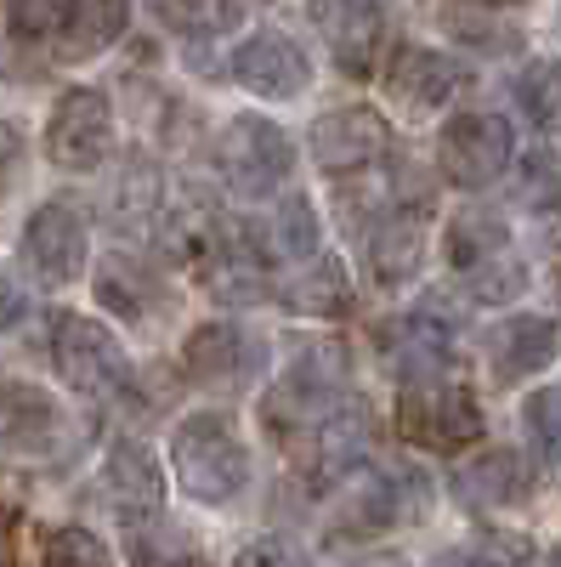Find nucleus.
Segmentation results:
<instances>
[{
	"label": "nucleus",
	"mask_w": 561,
	"mask_h": 567,
	"mask_svg": "<svg viewBox=\"0 0 561 567\" xmlns=\"http://www.w3.org/2000/svg\"><path fill=\"white\" fill-rule=\"evenodd\" d=\"M170 471L187 499L227 505L250 483V449L232 437V425L221 414H187L170 432Z\"/></svg>",
	"instance_id": "1"
},
{
	"label": "nucleus",
	"mask_w": 561,
	"mask_h": 567,
	"mask_svg": "<svg viewBox=\"0 0 561 567\" xmlns=\"http://www.w3.org/2000/svg\"><path fill=\"white\" fill-rule=\"evenodd\" d=\"M216 165H221L232 194L267 199V194H278V187L295 176V148H290V136L278 125H267L256 114H239L216 142Z\"/></svg>",
	"instance_id": "2"
},
{
	"label": "nucleus",
	"mask_w": 561,
	"mask_h": 567,
	"mask_svg": "<svg viewBox=\"0 0 561 567\" xmlns=\"http://www.w3.org/2000/svg\"><path fill=\"white\" fill-rule=\"evenodd\" d=\"M52 358H58V374L74 392H85V398H114L131 381V363H125L120 341L108 336L97 318H85V312H63L58 318Z\"/></svg>",
	"instance_id": "3"
},
{
	"label": "nucleus",
	"mask_w": 561,
	"mask_h": 567,
	"mask_svg": "<svg viewBox=\"0 0 561 567\" xmlns=\"http://www.w3.org/2000/svg\"><path fill=\"white\" fill-rule=\"evenodd\" d=\"M397 432L414 443V449H432V454H459L482 437V409L471 392L459 386H408L403 403H397Z\"/></svg>",
	"instance_id": "4"
},
{
	"label": "nucleus",
	"mask_w": 561,
	"mask_h": 567,
	"mask_svg": "<svg viewBox=\"0 0 561 567\" xmlns=\"http://www.w3.org/2000/svg\"><path fill=\"white\" fill-rule=\"evenodd\" d=\"M510 154H517V131H510L499 114H459L443 125V142H437V159H443V176L454 187H488L505 176Z\"/></svg>",
	"instance_id": "5"
},
{
	"label": "nucleus",
	"mask_w": 561,
	"mask_h": 567,
	"mask_svg": "<svg viewBox=\"0 0 561 567\" xmlns=\"http://www.w3.org/2000/svg\"><path fill=\"white\" fill-rule=\"evenodd\" d=\"M108 142H114V109L103 91H91V85L63 91V103L45 120V154H52V165L97 171L108 159Z\"/></svg>",
	"instance_id": "6"
},
{
	"label": "nucleus",
	"mask_w": 561,
	"mask_h": 567,
	"mask_svg": "<svg viewBox=\"0 0 561 567\" xmlns=\"http://www.w3.org/2000/svg\"><path fill=\"white\" fill-rule=\"evenodd\" d=\"M386 148H392V131L374 109H335L312 125V159L330 176L368 171L374 159H386Z\"/></svg>",
	"instance_id": "7"
},
{
	"label": "nucleus",
	"mask_w": 561,
	"mask_h": 567,
	"mask_svg": "<svg viewBox=\"0 0 561 567\" xmlns=\"http://www.w3.org/2000/svg\"><path fill=\"white\" fill-rule=\"evenodd\" d=\"M256 363H261V347L245 336L239 323H227V318L199 323L194 336H187V347H181V369H187V381L216 386V392L245 386L250 374H256Z\"/></svg>",
	"instance_id": "8"
},
{
	"label": "nucleus",
	"mask_w": 561,
	"mask_h": 567,
	"mask_svg": "<svg viewBox=\"0 0 561 567\" xmlns=\"http://www.w3.org/2000/svg\"><path fill=\"white\" fill-rule=\"evenodd\" d=\"M448 347H454V336H448V323L437 312H403L381 329V358L408 386H426L448 363Z\"/></svg>",
	"instance_id": "9"
},
{
	"label": "nucleus",
	"mask_w": 561,
	"mask_h": 567,
	"mask_svg": "<svg viewBox=\"0 0 561 567\" xmlns=\"http://www.w3.org/2000/svg\"><path fill=\"white\" fill-rule=\"evenodd\" d=\"M232 80H239L245 91H256V97H301L312 69L301 58V45L284 40V34H256L245 40L239 52H232Z\"/></svg>",
	"instance_id": "10"
},
{
	"label": "nucleus",
	"mask_w": 561,
	"mask_h": 567,
	"mask_svg": "<svg viewBox=\"0 0 561 567\" xmlns=\"http://www.w3.org/2000/svg\"><path fill=\"white\" fill-rule=\"evenodd\" d=\"M23 250L45 284H69L85 267V221L74 205H40L23 227Z\"/></svg>",
	"instance_id": "11"
},
{
	"label": "nucleus",
	"mask_w": 561,
	"mask_h": 567,
	"mask_svg": "<svg viewBox=\"0 0 561 567\" xmlns=\"http://www.w3.org/2000/svg\"><path fill=\"white\" fill-rule=\"evenodd\" d=\"M459 85H465V69L443 52H426V45H403V52L392 58V74H386L392 103H403L408 114L443 109Z\"/></svg>",
	"instance_id": "12"
},
{
	"label": "nucleus",
	"mask_w": 561,
	"mask_h": 567,
	"mask_svg": "<svg viewBox=\"0 0 561 567\" xmlns=\"http://www.w3.org/2000/svg\"><path fill=\"white\" fill-rule=\"evenodd\" d=\"M528 494V465L517 460V449H482L454 471V499L465 511H499L517 505Z\"/></svg>",
	"instance_id": "13"
},
{
	"label": "nucleus",
	"mask_w": 561,
	"mask_h": 567,
	"mask_svg": "<svg viewBox=\"0 0 561 567\" xmlns=\"http://www.w3.org/2000/svg\"><path fill=\"white\" fill-rule=\"evenodd\" d=\"M346 398L341 392H323V386H307V381H278L261 403V425L284 443L290 454H301V443L318 432L323 420H330Z\"/></svg>",
	"instance_id": "14"
},
{
	"label": "nucleus",
	"mask_w": 561,
	"mask_h": 567,
	"mask_svg": "<svg viewBox=\"0 0 561 567\" xmlns=\"http://www.w3.org/2000/svg\"><path fill=\"white\" fill-rule=\"evenodd\" d=\"M103 483H108V505H114L120 523L136 528V523H148V516H159V494H165V483H159V465H154L148 449L120 443V449L108 454Z\"/></svg>",
	"instance_id": "15"
},
{
	"label": "nucleus",
	"mask_w": 561,
	"mask_h": 567,
	"mask_svg": "<svg viewBox=\"0 0 561 567\" xmlns=\"http://www.w3.org/2000/svg\"><path fill=\"white\" fill-rule=\"evenodd\" d=\"M419 250H426V221H419V210H414L408 199L386 205L381 221H374V233H368V261H374V272H381L386 284H397V278H408V272L419 267Z\"/></svg>",
	"instance_id": "16"
},
{
	"label": "nucleus",
	"mask_w": 561,
	"mask_h": 567,
	"mask_svg": "<svg viewBox=\"0 0 561 567\" xmlns=\"http://www.w3.org/2000/svg\"><path fill=\"white\" fill-rule=\"evenodd\" d=\"M58 437V409L29 381H0V449H45Z\"/></svg>",
	"instance_id": "17"
},
{
	"label": "nucleus",
	"mask_w": 561,
	"mask_h": 567,
	"mask_svg": "<svg viewBox=\"0 0 561 567\" xmlns=\"http://www.w3.org/2000/svg\"><path fill=\"white\" fill-rule=\"evenodd\" d=\"M318 23L330 29V52L346 74L374 69V52H381V40H386V12L381 7H330V12H318Z\"/></svg>",
	"instance_id": "18"
},
{
	"label": "nucleus",
	"mask_w": 561,
	"mask_h": 567,
	"mask_svg": "<svg viewBox=\"0 0 561 567\" xmlns=\"http://www.w3.org/2000/svg\"><path fill=\"white\" fill-rule=\"evenodd\" d=\"M550 358H555V323L539 318V312L510 318L494 341V374L499 381H528V374H539Z\"/></svg>",
	"instance_id": "19"
},
{
	"label": "nucleus",
	"mask_w": 561,
	"mask_h": 567,
	"mask_svg": "<svg viewBox=\"0 0 561 567\" xmlns=\"http://www.w3.org/2000/svg\"><path fill=\"white\" fill-rule=\"evenodd\" d=\"M250 245L261 256V267L272 261H312L318 256V221H312V205L307 199H284L272 221L250 227Z\"/></svg>",
	"instance_id": "20"
},
{
	"label": "nucleus",
	"mask_w": 561,
	"mask_h": 567,
	"mask_svg": "<svg viewBox=\"0 0 561 567\" xmlns=\"http://www.w3.org/2000/svg\"><path fill=\"white\" fill-rule=\"evenodd\" d=\"M284 301L307 318H341L352 307V278L335 256H312L290 284H284Z\"/></svg>",
	"instance_id": "21"
},
{
	"label": "nucleus",
	"mask_w": 561,
	"mask_h": 567,
	"mask_svg": "<svg viewBox=\"0 0 561 567\" xmlns=\"http://www.w3.org/2000/svg\"><path fill=\"white\" fill-rule=\"evenodd\" d=\"M97 301H103L108 312L131 318V323H143V318H154V307H159V284L136 267V261L108 256V261H97Z\"/></svg>",
	"instance_id": "22"
},
{
	"label": "nucleus",
	"mask_w": 561,
	"mask_h": 567,
	"mask_svg": "<svg viewBox=\"0 0 561 567\" xmlns=\"http://www.w3.org/2000/svg\"><path fill=\"white\" fill-rule=\"evenodd\" d=\"M131 12L120 7V0H103V7H69L63 29H58V52L63 58H91L103 52V45H114L125 34Z\"/></svg>",
	"instance_id": "23"
},
{
	"label": "nucleus",
	"mask_w": 561,
	"mask_h": 567,
	"mask_svg": "<svg viewBox=\"0 0 561 567\" xmlns=\"http://www.w3.org/2000/svg\"><path fill=\"white\" fill-rule=\"evenodd\" d=\"M443 29H454L465 45H477V52H517L522 34H517V18H505L494 7H443L437 12Z\"/></svg>",
	"instance_id": "24"
},
{
	"label": "nucleus",
	"mask_w": 561,
	"mask_h": 567,
	"mask_svg": "<svg viewBox=\"0 0 561 567\" xmlns=\"http://www.w3.org/2000/svg\"><path fill=\"white\" fill-rule=\"evenodd\" d=\"M499 256H505L499 221H488V216H459V221H454V233H448V261H454L459 272H477V267H488V261H499Z\"/></svg>",
	"instance_id": "25"
},
{
	"label": "nucleus",
	"mask_w": 561,
	"mask_h": 567,
	"mask_svg": "<svg viewBox=\"0 0 561 567\" xmlns=\"http://www.w3.org/2000/svg\"><path fill=\"white\" fill-rule=\"evenodd\" d=\"M170 29H181L194 45H210L216 34H232L245 23V7H216V0H194V7H159Z\"/></svg>",
	"instance_id": "26"
},
{
	"label": "nucleus",
	"mask_w": 561,
	"mask_h": 567,
	"mask_svg": "<svg viewBox=\"0 0 561 567\" xmlns=\"http://www.w3.org/2000/svg\"><path fill=\"white\" fill-rule=\"evenodd\" d=\"M154 199H159V176H154V165H148L143 154L125 159V171H120V199H114L120 221L136 227L143 216H154Z\"/></svg>",
	"instance_id": "27"
},
{
	"label": "nucleus",
	"mask_w": 561,
	"mask_h": 567,
	"mask_svg": "<svg viewBox=\"0 0 561 567\" xmlns=\"http://www.w3.org/2000/svg\"><path fill=\"white\" fill-rule=\"evenodd\" d=\"M40 567H114L108 545L97 534H85V528H58L52 539H45V556Z\"/></svg>",
	"instance_id": "28"
},
{
	"label": "nucleus",
	"mask_w": 561,
	"mask_h": 567,
	"mask_svg": "<svg viewBox=\"0 0 561 567\" xmlns=\"http://www.w3.org/2000/svg\"><path fill=\"white\" fill-rule=\"evenodd\" d=\"M522 109L544 131H561V63H533L522 74Z\"/></svg>",
	"instance_id": "29"
},
{
	"label": "nucleus",
	"mask_w": 561,
	"mask_h": 567,
	"mask_svg": "<svg viewBox=\"0 0 561 567\" xmlns=\"http://www.w3.org/2000/svg\"><path fill=\"white\" fill-rule=\"evenodd\" d=\"M528 437L544 460H561V386H544L528 398Z\"/></svg>",
	"instance_id": "30"
},
{
	"label": "nucleus",
	"mask_w": 561,
	"mask_h": 567,
	"mask_svg": "<svg viewBox=\"0 0 561 567\" xmlns=\"http://www.w3.org/2000/svg\"><path fill=\"white\" fill-rule=\"evenodd\" d=\"M465 290H471L477 301H510V296H522L528 290V272L517 267V261H488V267H477V272H465Z\"/></svg>",
	"instance_id": "31"
},
{
	"label": "nucleus",
	"mask_w": 561,
	"mask_h": 567,
	"mask_svg": "<svg viewBox=\"0 0 561 567\" xmlns=\"http://www.w3.org/2000/svg\"><path fill=\"white\" fill-rule=\"evenodd\" d=\"M522 199H528L533 210L561 205V159H555L550 148H539V154L522 165Z\"/></svg>",
	"instance_id": "32"
},
{
	"label": "nucleus",
	"mask_w": 561,
	"mask_h": 567,
	"mask_svg": "<svg viewBox=\"0 0 561 567\" xmlns=\"http://www.w3.org/2000/svg\"><path fill=\"white\" fill-rule=\"evenodd\" d=\"M63 18H69V7H52V0H40V7H12L7 12V23L23 34V40H58V29H63Z\"/></svg>",
	"instance_id": "33"
},
{
	"label": "nucleus",
	"mask_w": 561,
	"mask_h": 567,
	"mask_svg": "<svg viewBox=\"0 0 561 567\" xmlns=\"http://www.w3.org/2000/svg\"><path fill=\"white\" fill-rule=\"evenodd\" d=\"M232 567H307V556L284 539H250L239 556H232Z\"/></svg>",
	"instance_id": "34"
},
{
	"label": "nucleus",
	"mask_w": 561,
	"mask_h": 567,
	"mask_svg": "<svg viewBox=\"0 0 561 567\" xmlns=\"http://www.w3.org/2000/svg\"><path fill=\"white\" fill-rule=\"evenodd\" d=\"M23 307H29V301H23V284L0 267V336H7V329L23 318Z\"/></svg>",
	"instance_id": "35"
},
{
	"label": "nucleus",
	"mask_w": 561,
	"mask_h": 567,
	"mask_svg": "<svg viewBox=\"0 0 561 567\" xmlns=\"http://www.w3.org/2000/svg\"><path fill=\"white\" fill-rule=\"evenodd\" d=\"M18 154H23V142H18V131L0 120V182H7L12 171H18Z\"/></svg>",
	"instance_id": "36"
},
{
	"label": "nucleus",
	"mask_w": 561,
	"mask_h": 567,
	"mask_svg": "<svg viewBox=\"0 0 561 567\" xmlns=\"http://www.w3.org/2000/svg\"><path fill=\"white\" fill-rule=\"evenodd\" d=\"M432 567H488V561H482L477 550H448V556H437Z\"/></svg>",
	"instance_id": "37"
},
{
	"label": "nucleus",
	"mask_w": 561,
	"mask_h": 567,
	"mask_svg": "<svg viewBox=\"0 0 561 567\" xmlns=\"http://www.w3.org/2000/svg\"><path fill=\"white\" fill-rule=\"evenodd\" d=\"M363 567H403V561H392V556H374V561H363Z\"/></svg>",
	"instance_id": "38"
},
{
	"label": "nucleus",
	"mask_w": 561,
	"mask_h": 567,
	"mask_svg": "<svg viewBox=\"0 0 561 567\" xmlns=\"http://www.w3.org/2000/svg\"><path fill=\"white\" fill-rule=\"evenodd\" d=\"M170 567H210V561H199V556H181V561H170Z\"/></svg>",
	"instance_id": "39"
}]
</instances>
